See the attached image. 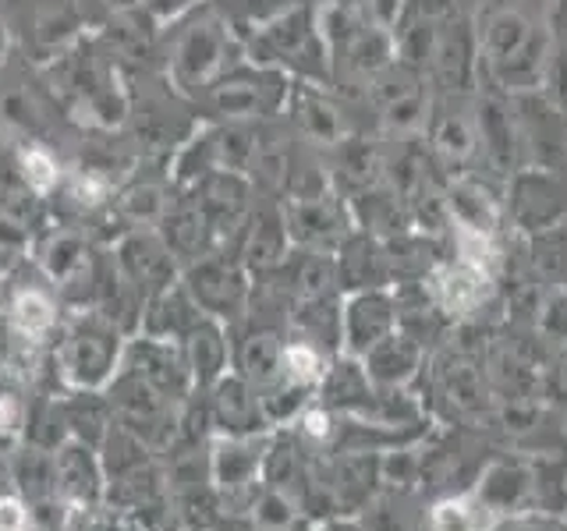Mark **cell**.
<instances>
[{
    "instance_id": "f1b7e54d",
    "label": "cell",
    "mask_w": 567,
    "mask_h": 531,
    "mask_svg": "<svg viewBox=\"0 0 567 531\" xmlns=\"http://www.w3.org/2000/svg\"><path fill=\"white\" fill-rule=\"evenodd\" d=\"M0 117H4L18 132H29V135L43 132L40 106L32 103V96L25 93V88H11V93H4V100H0Z\"/></svg>"
},
{
    "instance_id": "f35d334b",
    "label": "cell",
    "mask_w": 567,
    "mask_h": 531,
    "mask_svg": "<svg viewBox=\"0 0 567 531\" xmlns=\"http://www.w3.org/2000/svg\"><path fill=\"white\" fill-rule=\"evenodd\" d=\"M0 305H4V277H0Z\"/></svg>"
},
{
    "instance_id": "9c48e42d",
    "label": "cell",
    "mask_w": 567,
    "mask_h": 531,
    "mask_svg": "<svg viewBox=\"0 0 567 531\" xmlns=\"http://www.w3.org/2000/svg\"><path fill=\"white\" fill-rule=\"evenodd\" d=\"M425 82L430 79H425L419 67L404 64L401 58H394L369 79L365 93L390 132L408 135V132L425 128V114H430V100H433Z\"/></svg>"
},
{
    "instance_id": "8992f818",
    "label": "cell",
    "mask_w": 567,
    "mask_h": 531,
    "mask_svg": "<svg viewBox=\"0 0 567 531\" xmlns=\"http://www.w3.org/2000/svg\"><path fill=\"white\" fill-rule=\"evenodd\" d=\"M425 153L433 156L454 177H472V167L483 159V142H478L475 103L468 96L436 93L425 114Z\"/></svg>"
},
{
    "instance_id": "e0dca14e",
    "label": "cell",
    "mask_w": 567,
    "mask_h": 531,
    "mask_svg": "<svg viewBox=\"0 0 567 531\" xmlns=\"http://www.w3.org/2000/svg\"><path fill=\"white\" fill-rule=\"evenodd\" d=\"M156 227H159L156 235L164 238V244L171 248L174 259H192L195 262V259L209 256L213 241H217V235H213V227L206 220V212L192 199L167 206V212L159 217Z\"/></svg>"
},
{
    "instance_id": "2e32d148",
    "label": "cell",
    "mask_w": 567,
    "mask_h": 531,
    "mask_svg": "<svg viewBox=\"0 0 567 531\" xmlns=\"http://www.w3.org/2000/svg\"><path fill=\"white\" fill-rule=\"evenodd\" d=\"M344 195L341 191H327L316 195V199H284V223H288V235L298 241H323L344 235Z\"/></svg>"
},
{
    "instance_id": "277c9868",
    "label": "cell",
    "mask_w": 567,
    "mask_h": 531,
    "mask_svg": "<svg viewBox=\"0 0 567 531\" xmlns=\"http://www.w3.org/2000/svg\"><path fill=\"white\" fill-rule=\"evenodd\" d=\"M103 58L106 53H100L96 43L79 40L75 46L61 50V58H53L47 79L75 117L96 124V128H114L128 117L132 103L121 88L117 64Z\"/></svg>"
},
{
    "instance_id": "52a82bcc",
    "label": "cell",
    "mask_w": 567,
    "mask_h": 531,
    "mask_svg": "<svg viewBox=\"0 0 567 531\" xmlns=\"http://www.w3.org/2000/svg\"><path fill=\"white\" fill-rule=\"evenodd\" d=\"M121 362V330L100 312L79 315L58 351L61 376L75 389H96L114 379Z\"/></svg>"
},
{
    "instance_id": "8d00e7d4",
    "label": "cell",
    "mask_w": 567,
    "mask_h": 531,
    "mask_svg": "<svg viewBox=\"0 0 567 531\" xmlns=\"http://www.w3.org/2000/svg\"><path fill=\"white\" fill-rule=\"evenodd\" d=\"M8 50H11V35H8V25L0 22V64L8 61Z\"/></svg>"
},
{
    "instance_id": "484cf974",
    "label": "cell",
    "mask_w": 567,
    "mask_h": 531,
    "mask_svg": "<svg viewBox=\"0 0 567 531\" xmlns=\"http://www.w3.org/2000/svg\"><path fill=\"white\" fill-rule=\"evenodd\" d=\"M14 164H18V174H22V181L40 195V199L61 185V164L43 142H29V146L18 149Z\"/></svg>"
},
{
    "instance_id": "d4e9b609",
    "label": "cell",
    "mask_w": 567,
    "mask_h": 531,
    "mask_svg": "<svg viewBox=\"0 0 567 531\" xmlns=\"http://www.w3.org/2000/svg\"><path fill=\"white\" fill-rule=\"evenodd\" d=\"M436 291L447 309H472L486 294V270L468 259H457L436 277Z\"/></svg>"
},
{
    "instance_id": "ab89813d",
    "label": "cell",
    "mask_w": 567,
    "mask_h": 531,
    "mask_svg": "<svg viewBox=\"0 0 567 531\" xmlns=\"http://www.w3.org/2000/svg\"><path fill=\"white\" fill-rule=\"evenodd\" d=\"M323 4H344V0H323Z\"/></svg>"
},
{
    "instance_id": "44dd1931",
    "label": "cell",
    "mask_w": 567,
    "mask_h": 531,
    "mask_svg": "<svg viewBox=\"0 0 567 531\" xmlns=\"http://www.w3.org/2000/svg\"><path fill=\"white\" fill-rule=\"evenodd\" d=\"M11 326L22 341H43V336L58 326V305L40 288H22L8 305Z\"/></svg>"
},
{
    "instance_id": "30bf717a",
    "label": "cell",
    "mask_w": 567,
    "mask_h": 531,
    "mask_svg": "<svg viewBox=\"0 0 567 531\" xmlns=\"http://www.w3.org/2000/svg\"><path fill=\"white\" fill-rule=\"evenodd\" d=\"M507 199L514 220L543 230L567 212V181L557 167H522L507 177Z\"/></svg>"
},
{
    "instance_id": "603a6c76",
    "label": "cell",
    "mask_w": 567,
    "mask_h": 531,
    "mask_svg": "<svg viewBox=\"0 0 567 531\" xmlns=\"http://www.w3.org/2000/svg\"><path fill=\"white\" fill-rule=\"evenodd\" d=\"M35 217H40V195L22 181L18 164H0V223L22 230L32 227Z\"/></svg>"
},
{
    "instance_id": "cb8c5ba5",
    "label": "cell",
    "mask_w": 567,
    "mask_h": 531,
    "mask_svg": "<svg viewBox=\"0 0 567 531\" xmlns=\"http://www.w3.org/2000/svg\"><path fill=\"white\" fill-rule=\"evenodd\" d=\"M75 29H79V11L71 0H43L35 8V46L43 53L53 50V58H58L75 40Z\"/></svg>"
},
{
    "instance_id": "7402d4cb",
    "label": "cell",
    "mask_w": 567,
    "mask_h": 531,
    "mask_svg": "<svg viewBox=\"0 0 567 531\" xmlns=\"http://www.w3.org/2000/svg\"><path fill=\"white\" fill-rule=\"evenodd\" d=\"M288 244V223H284V209H256L248 212V259L256 266H270L284 256Z\"/></svg>"
},
{
    "instance_id": "7a4b0ae2",
    "label": "cell",
    "mask_w": 567,
    "mask_h": 531,
    "mask_svg": "<svg viewBox=\"0 0 567 531\" xmlns=\"http://www.w3.org/2000/svg\"><path fill=\"white\" fill-rule=\"evenodd\" d=\"M245 58L252 64L280 67L284 75H295L298 82H316L327 85L333 79L330 64V46L323 35V22H319V4L316 0H298L295 8L280 11L270 22L248 29Z\"/></svg>"
},
{
    "instance_id": "d6986e66",
    "label": "cell",
    "mask_w": 567,
    "mask_h": 531,
    "mask_svg": "<svg viewBox=\"0 0 567 531\" xmlns=\"http://www.w3.org/2000/svg\"><path fill=\"white\" fill-rule=\"evenodd\" d=\"M156 29H159L156 18L142 4H135V8L114 11L111 29H106V40H111V50L117 53V58L146 61V53L153 50V40H156Z\"/></svg>"
},
{
    "instance_id": "836d02e7",
    "label": "cell",
    "mask_w": 567,
    "mask_h": 531,
    "mask_svg": "<svg viewBox=\"0 0 567 531\" xmlns=\"http://www.w3.org/2000/svg\"><path fill=\"white\" fill-rule=\"evenodd\" d=\"M436 531H472V521L465 518L461 503H443L436 510Z\"/></svg>"
},
{
    "instance_id": "8fae6325",
    "label": "cell",
    "mask_w": 567,
    "mask_h": 531,
    "mask_svg": "<svg viewBox=\"0 0 567 531\" xmlns=\"http://www.w3.org/2000/svg\"><path fill=\"white\" fill-rule=\"evenodd\" d=\"M114 266L121 277L132 283L142 298H153L159 291L174 288V273H177V259L171 256V248L164 244L159 235H142V230H128L111 252Z\"/></svg>"
},
{
    "instance_id": "4316f807",
    "label": "cell",
    "mask_w": 567,
    "mask_h": 531,
    "mask_svg": "<svg viewBox=\"0 0 567 531\" xmlns=\"http://www.w3.org/2000/svg\"><path fill=\"white\" fill-rule=\"evenodd\" d=\"M164 188L156 185H132L117 195V217L128 223H159V217L167 212Z\"/></svg>"
},
{
    "instance_id": "e575fe53",
    "label": "cell",
    "mask_w": 567,
    "mask_h": 531,
    "mask_svg": "<svg viewBox=\"0 0 567 531\" xmlns=\"http://www.w3.org/2000/svg\"><path fill=\"white\" fill-rule=\"evenodd\" d=\"M18 421H22V404H18L14 397L8 394H0V433H14L18 429Z\"/></svg>"
},
{
    "instance_id": "1f68e13d",
    "label": "cell",
    "mask_w": 567,
    "mask_h": 531,
    "mask_svg": "<svg viewBox=\"0 0 567 531\" xmlns=\"http://www.w3.org/2000/svg\"><path fill=\"white\" fill-rule=\"evenodd\" d=\"M142 8H146L159 25L164 22H177V18H185L188 11H195L206 0H138Z\"/></svg>"
},
{
    "instance_id": "f546056e",
    "label": "cell",
    "mask_w": 567,
    "mask_h": 531,
    "mask_svg": "<svg viewBox=\"0 0 567 531\" xmlns=\"http://www.w3.org/2000/svg\"><path fill=\"white\" fill-rule=\"evenodd\" d=\"M280 368L295 383H312L319 376V354L312 351V344H288L280 354Z\"/></svg>"
},
{
    "instance_id": "7c38bea8",
    "label": "cell",
    "mask_w": 567,
    "mask_h": 531,
    "mask_svg": "<svg viewBox=\"0 0 567 531\" xmlns=\"http://www.w3.org/2000/svg\"><path fill=\"white\" fill-rule=\"evenodd\" d=\"M284 111L291 117V128L309 142V146L337 149L348 138V117L341 103H333L323 85L316 82H291V93Z\"/></svg>"
},
{
    "instance_id": "4fadbf2b",
    "label": "cell",
    "mask_w": 567,
    "mask_h": 531,
    "mask_svg": "<svg viewBox=\"0 0 567 531\" xmlns=\"http://www.w3.org/2000/svg\"><path fill=\"white\" fill-rule=\"evenodd\" d=\"M188 199L206 212L213 235L235 230L248 220V199H252V177L235 170H213L188 188Z\"/></svg>"
},
{
    "instance_id": "9a60e30c",
    "label": "cell",
    "mask_w": 567,
    "mask_h": 531,
    "mask_svg": "<svg viewBox=\"0 0 567 531\" xmlns=\"http://www.w3.org/2000/svg\"><path fill=\"white\" fill-rule=\"evenodd\" d=\"M185 291L209 315H235V309L245 298V277L235 262H227L220 256H203L188 266Z\"/></svg>"
},
{
    "instance_id": "d590c367",
    "label": "cell",
    "mask_w": 567,
    "mask_h": 531,
    "mask_svg": "<svg viewBox=\"0 0 567 531\" xmlns=\"http://www.w3.org/2000/svg\"><path fill=\"white\" fill-rule=\"evenodd\" d=\"M306 429L316 433V436H323V433H327V415H319V412L309 415V418H306Z\"/></svg>"
},
{
    "instance_id": "4dcf8cb0",
    "label": "cell",
    "mask_w": 567,
    "mask_h": 531,
    "mask_svg": "<svg viewBox=\"0 0 567 531\" xmlns=\"http://www.w3.org/2000/svg\"><path fill=\"white\" fill-rule=\"evenodd\" d=\"M235 4H238V18H241L238 29H256L262 22H270V18H277L280 11L295 8L298 0H235Z\"/></svg>"
},
{
    "instance_id": "74e56055",
    "label": "cell",
    "mask_w": 567,
    "mask_h": 531,
    "mask_svg": "<svg viewBox=\"0 0 567 531\" xmlns=\"http://www.w3.org/2000/svg\"><path fill=\"white\" fill-rule=\"evenodd\" d=\"M106 4H111L114 11H124V8H135L138 0H106Z\"/></svg>"
},
{
    "instance_id": "ba28073f",
    "label": "cell",
    "mask_w": 567,
    "mask_h": 531,
    "mask_svg": "<svg viewBox=\"0 0 567 531\" xmlns=\"http://www.w3.org/2000/svg\"><path fill=\"white\" fill-rule=\"evenodd\" d=\"M422 71L436 85V93L472 96V88L478 82V32L457 11V4L440 18Z\"/></svg>"
},
{
    "instance_id": "6da1fadb",
    "label": "cell",
    "mask_w": 567,
    "mask_h": 531,
    "mask_svg": "<svg viewBox=\"0 0 567 531\" xmlns=\"http://www.w3.org/2000/svg\"><path fill=\"white\" fill-rule=\"evenodd\" d=\"M478 32V79L496 93H536L546 79L549 50L546 35L518 8H496L483 18Z\"/></svg>"
},
{
    "instance_id": "ffe728a7",
    "label": "cell",
    "mask_w": 567,
    "mask_h": 531,
    "mask_svg": "<svg viewBox=\"0 0 567 531\" xmlns=\"http://www.w3.org/2000/svg\"><path fill=\"white\" fill-rule=\"evenodd\" d=\"M53 478H58L61 492L79 503L96 500V492H100V468H96V460L89 457L85 442H68V447H61V454L53 457Z\"/></svg>"
},
{
    "instance_id": "d6a6232c",
    "label": "cell",
    "mask_w": 567,
    "mask_h": 531,
    "mask_svg": "<svg viewBox=\"0 0 567 531\" xmlns=\"http://www.w3.org/2000/svg\"><path fill=\"white\" fill-rule=\"evenodd\" d=\"M0 531H29V510L14 496L0 500Z\"/></svg>"
},
{
    "instance_id": "83f0119b",
    "label": "cell",
    "mask_w": 567,
    "mask_h": 531,
    "mask_svg": "<svg viewBox=\"0 0 567 531\" xmlns=\"http://www.w3.org/2000/svg\"><path fill=\"white\" fill-rule=\"evenodd\" d=\"M188 351H192V372L199 379H209L220 372V362H224V341H220V330L199 319V323L192 326L188 333Z\"/></svg>"
},
{
    "instance_id": "3957f363",
    "label": "cell",
    "mask_w": 567,
    "mask_h": 531,
    "mask_svg": "<svg viewBox=\"0 0 567 531\" xmlns=\"http://www.w3.org/2000/svg\"><path fill=\"white\" fill-rule=\"evenodd\" d=\"M245 58V43L238 40V25L224 18L213 4H199L188 11L185 25L174 32L167 79L182 96H206L227 67Z\"/></svg>"
},
{
    "instance_id": "5bb4252c",
    "label": "cell",
    "mask_w": 567,
    "mask_h": 531,
    "mask_svg": "<svg viewBox=\"0 0 567 531\" xmlns=\"http://www.w3.org/2000/svg\"><path fill=\"white\" fill-rule=\"evenodd\" d=\"M124 368H132L135 376L146 379L159 397H182L192 379V365L185 362V354L171 347V341L159 336H138L124 351Z\"/></svg>"
},
{
    "instance_id": "5b68a950",
    "label": "cell",
    "mask_w": 567,
    "mask_h": 531,
    "mask_svg": "<svg viewBox=\"0 0 567 531\" xmlns=\"http://www.w3.org/2000/svg\"><path fill=\"white\" fill-rule=\"evenodd\" d=\"M288 93L291 75H284L280 67L252 64L245 58L209 85L206 103L213 106V114L227 117V124H252L280 114L284 103H288Z\"/></svg>"
},
{
    "instance_id": "ac0fdd59",
    "label": "cell",
    "mask_w": 567,
    "mask_h": 531,
    "mask_svg": "<svg viewBox=\"0 0 567 531\" xmlns=\"http://www.w3.org/2000/svg\"><path fill=\"white\" fill-rule=\"evenodd\" d=\"M132 124H135V138L138 146H150V149H174L185 146V142L195 135V124L188 117H182L177 111H171L167 103H156L146 100L138 111H128Z\"/></svg>"
}]
</instances>
